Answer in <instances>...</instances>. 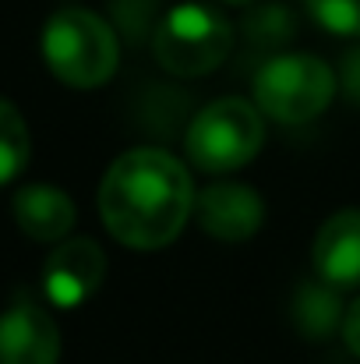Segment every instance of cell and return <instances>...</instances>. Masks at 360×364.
I'll list each match as a JSON object with an SVG mask.
<instances>
[{"label": "cell", "mask_w": 360, "mask_h": 364, "mask_svg": "<svg viewBox=\"0 0 360 364\" xmlns=\"http://www.w3.org/2000/svg\"><path fill=\"white\" fill-rule=\"evenodd\" d=\"M107 276V251L92 237H64L43 265V290L57 308L85 304Z\"/></svg>", "instance_id": "6"}, {"label": "cell", "mask_w": 360, "mask_h": 364, "mask_svg": "<svg viewBox=\"0 0 360 364\" xmlns=\"http://www.w3.org/2000/svg\"><path fill=\"white\" fill-rule=\"evenodd\" d=\"M223 4H251V0H223Z\"/></svg>", "instance_id": "15"}, {"label": "cell", "mask_w": 360, "mask_h": 364, "mask_svg": "<svg viewBox=\"0 0 360 364\" xmlns=\"http://www.w3.org/2000/svg\"><path fill=\"white\" fill-rule=\"evenodd\" d=\"M156 60L177 78L216 71L234 50V25L205 4H177L152 36Z\"/></svg>", "instance_id": "3"}, {"label": "cell", "mask_w": 360, "mask_h": 364, "mask_svg": "<svg viewBox=\"0 0 360 364\" xmlns=\"http://www.w3.org/2000/svg\"><path fill=\"white\" fill-rule=\"evenodd\" d=\"M332 290H336V287L322 283V287H304V290L297 294L293 318H297V329H300L304 336L322 340V336H329V333L347 318V315H339V301H336Z\"/></svg>", "instance_id": "11"}, {"label": "cell", "mask_w": 360, "mask_h": 364, "mask_svg": "<svg viewBox=\"0 0 360 364\" xmlns=\"http://www.w3.org/2000/svg\"><path fill=\"white\" fill-rule=\"evenodd\" d=\"M43 60L57 82L71 89H99L120 64L117 32L96 11L64 7L50 14L43 28Z\"/></svg>", "instance_id": "2"}, {"label": "cell", "mask_w": 360, "mask_h": 364, "mask_svg": "<svg viewBox=\"0 0 360 364\" xmlns=\"http://www.w3.org/2000/svg\"><path fill=\"white\" fill-rule=\"evenodd\" d=\"M11 216L25 237L60 244L75 227V202L53 184H25L11 198Z\"/></svg>", "instance_id": "10"}, {"label": "cell", "mask_w": 360, "mask_h": 364, "mask_svg": "<svg viewBox=\"0 0 360 364\" xmlns=\"http://www.w3.org/2000/svg\"><path fill=\"white\" fill-rule=\"evenodd\" d=\"M311 262L322 283L336 290L360 287V209L332 213L315 234Z\"/></svg>", "instance_id": "9"}, {"label": "cell", "mask_w": 360, "mask_h": 364, "mask_svg": "<svg viewBox=\"0 0 360 364\" xmlns=\"http://www.w3.org/2000/svg\"><path fill=\"white\" fill-rule=\"evenodd\" d=\"M60 329L39 304H14L0 315V364H57Z\"/></svg>", "instance_id": "8"}, {"label": "cell", "mask_w": 360, "mask_h": 364, "mask_svg": "<svg viewBox=\"0 0 360 364\" xmlns=\"http://www.w3.org/2000/svg\"><path fill=\"white\" fill-rule=\"evenodd\" d=\"M28 152H32L28 124L18 114L14 103L0 100V184H11L25 170Z\"/></svg>", "instance_id": "12"}, {"label": "cell", "mask_w": 360, "mask_h": 364, "mask_svg": "<svg viewBox=\"0 0 360 364\" xmlns=\"http://www.w3.org/2000/svg\"><path fill=\"white\" fill-rule=\"evenodd\" d=\"M336 96V75L322 57L283 53L254 78V107L279 124H307L325 114Z\"/></svg>", "instance_id": "4"}, {"label": "cell", "mask_w": 360, "mask_h": 364, "mask_svg": "<svg viewBox=\"0 0 360 364\" xmlns=\"http://www.w3.org/2000/svg\"><path fill=\"white\" fill-rule=\"evenodd\" d=\"M311 18L332 36H360V0H304Z\"/></svg>", "instance_id": "13"}, {"label": "cell", "mask_w": 360, "mask_h": 364, "mask_svg": "<svg viewBox=\"0 0 360 364\" xmlns=\"http://www.w3.org/2000/svg\"><path fill=\"white\" fill-rule=\"evenodd\" d=\"M343 340H347V347L360 358V297L350 304V311H347V318H343Z\"/></svg>", "instance_id": "14"}, {"label": "cell", "mask_w": 360, "mask_h": 364, "mask_svg": "<svg viewBox=\"0 0 360 364\" xmlns=\"http://www.w3.org/2000/svg\"><path fill=\"white\" fill-rule=\"evenodd\" d=\"M265 141L261 110L247 100H216L187 127L184 152L205 173H230L247 166Z\"/></svg>", "instance_id": "5"}, {"label": "cell", "mask_w": 360, "mask_h": 364, "mask_svg": "<svg viewBox=\"0 0 360 364\" xmlns=\"http://www.w3.org/2000/svg\"><path fill=\"white\" fill-rule=\"evenodd\" d=\"M195 209V184L163 149H131L99 184V216L110 237L134 251H159L180 237Z\"/></svg>", "instance_id": "1"}, {"label": "cell", "mask_w": 360, "mask_h": 364, "mask_svg": "<svg viewBox=\"0 0 360 364\" xmlns=\"http://www.w3.org/2000/svg\"><path fill=\"white\" fill-rule=\"evenodd\" d=\"M198 223L209 237L227 244L251 241L265 223V202L247 184H212L195 198Z\"/></svg>", "instance_id": "7"}]
</instances>
